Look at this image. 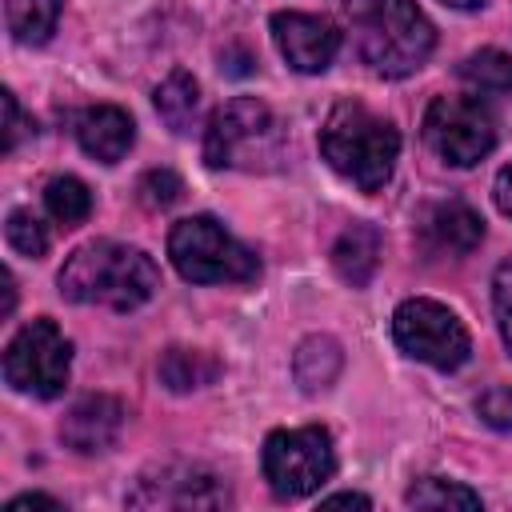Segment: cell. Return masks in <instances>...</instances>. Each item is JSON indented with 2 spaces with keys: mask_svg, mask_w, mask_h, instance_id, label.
Here are the masks:
<instances>
[{
  "mask_svg": "<svg viewBox=\"0 0 512 512\" xmlns=\"http://www.w3.org/2000/svg\"><path fill=\"white\" fill-rule=\"evenodd\" d=\"M484 240V220L464 200H440L420 212V244L432 256H468Z\"/></svg>",
  "mask_w": 512,
  "mask_h": 512,
  "instance_id": "obj_13",
  "label": "cell"
},
{
  "mask_svg": "<svg viewBox=\"0 0 512 512\" xmlns=\"http://www.w3.org/2000/svg\"><path fill=\"white\" fill-rule=\"evenodd\" d=\"M424 144L456 168L480 164L496 144V124L480 108V100L464 96H436L424 112Z\"/></svg>",
  "mask_w": 512,
  "mask_h": 512,
  "instance_id": "obj_9",
  "label": "cell"
},
{
  "mask_svg": "<svg viewBox=\"0 0 512 512\" xmlns=\"http://www.w3.org/2000/svg\"><path fill=\"white\" fill-rule=\"evenodd\" d=\"M140 200L148 204V208H168V204H176L180 200V192H184V184H180V176L172 172V168H152V172H144L140 176Z\"/></svg>",
  "mask_w": 512,
  "mask_h": 512,
  "instance_id": "obj_24",
  "label": "cell"
},
{
  "mask_svg": "<svg viewBox=\"0 0 512 512\" xmlns=\"http://www.w3.org/2000/svg\"><path fill=\"white\" fill-rule=\"evenodd\" d=\"M124 404L116 400V396H104V392H96V396H84V400H76L68 412H64V420H60V440L72 448V452H80V456H92V452H108L112 444H116V436H120V428H124Z\"/></svg>",
  "mask_w": 512,
  "mask_h": 512,
  "instance_id": "obj_12",
  "label": "cell"
},
{
  "mask_svg": "<svg viewBox=\"0 0 512 512\" xmlns=\"http://www.w3.org/2000/svg\"><path fill=\"white\" fill-rule=\"evenodd\" d=\"M404 500H408L412 508H468V512L480 508V496H476L472 488H464V484H456V480H444V476H424V480H416Z\"/></svg>",
  "mask_w": 512,
  "mask_h": 512,
  "instance_id": "obj_22",
  "label": "cell"
},
{
  "mask_svg": "<svg viewBox=\"0 0 512 512\" xmlns=\"http://www.w3.org/2000/svg\"><path fill=\"white\" fill-rule=\"evenodd\" d=\"M320 504L324 508H368V496H360V492H336V496H324Z\"/></svg>",
  "mask_w": 512,
  "mask_h": 512,
  "instance_id": "obj_30",
  "label": "cell"
},
{
  "mask_svg": "<svg viewBox=\"0 0 512 512\" xmlns=\"http://www.w3.org/2000/svg\"><path fill=\"white\" fill-rule=\"evenodd\" d=\"M16 308V284H12V272H4V316Z\"/></svg>",
  "mask_w": 512,
  "mask_h": 512,
  "instance_id": "obj_31",
  "label": "cell"
},
{
  "mask_svg": "<svg viewBox=\"0 0 512 512\" xmlns=\"http://www.w3.org/2000/svg\"><path fill=\"white\" fill-rule=\"evenodd\" d=\"M0 104H4V140H0V148L12 152L20 144V136L28 132V120H24V112H20V104H16L12 92H0Z\"/></svg>",
  "mask_w": 512,
  "mask_h": 512,
  "instance_id": "obj_27",
  "label": "cell"
},
{
  "mask_svg": "<svg viewBox=\"0 0 512 512\" xmlns=\"http://www.w3.org/2000/svg\"><path fill=\"white\" fill-rule=\"evenodd\" d=\"M168 256L192 284H248L260 272V260L212 216L180 220L168 232Z\"/></svg>",
  "mask_w": 512,
  "mask_h": 512,
  "instance_id": "obj_5",
  "label": "cell"
},
{
  "mask_svg": "<svg viewBox=\"0 0 512 512\" xmlns=\"http://www.w3.org/2000/svg\"><path fill=\"white\" fill-rule=\"evenodd\" d=\"M160 288V272L148 252L116 240H92L76 248L60 268V296L72 304H100L132 312Z\"/></svg>",
  "mask_w": 512,
  "mask_h": 512,
  "instance_id": "obj_1",
  "label": "cell"
},
{
  "mask_svg": "<svg viewBox=\"0 0 512 512\" xmlns=\"http://www.w3.org/2000/svg\"><path fill=\"white\" fill-rule=\"evenodd\" d=\"M476 412L488 428L496 432H512V388H488L480 400H476Z\"/></svg>",
  "mask_w": 512,
  "mask_h": 512,
  "instance_id": "obj_26",
  "label": "cell"
},
{
  "mask_svg": "<svg viewBox=\"0 0 512 512\" xmlns=\"http://www.w3.org/2000/svg\"><path fill=\"white\" fill-rule=\"evenodd\" d=\"M132 508H224L228 504V488L216 472L200 468V464H160L152 472H144L136 480V488L128 492Z\"/></svg>",
  "mask_w": 512,
  "mask_h": 512,
  "instance_id": "obj_10",
  "label": "cell"
},
{
  "mask_svg": "<svg viewBox=\"0 0 512 512\" xmlns=\"http://www.w3.org/2000/svg\"><path fill=\"white\" fill-rule=\"evenodd\" d=\"M492 308H496V324H500L504 348L512 356V256L500 260V268L492 276Z\"/></svg>",
  "mask_w": 512,
  "mask_h": 512,
  "instance_id": "obj_25",
  "label": "cell"
},
{
  "mask_svg": "<svg viewBox=\"0 0 512 512\" xmlns=\"http://www.w3.org/2000/svg\"><path fill=\"white\" fill-rule=\"evenodd\" d=\"M28 508H52V512H60V500H52V496H40V492H28V496H16V500H8V512H28Z\"/></svg>",
  "mask_w": 512,
  "mask_h": 512,
  "instance_id": "obj_29",
  "label": "cell"
},
{
  "mask_svg": "<svg viewBox=\"0 0 512 512\" xmlns=\"http://www.w3.org/2000/svg\"><path fill=\"white\" fill-rule=\"evenodd\" d=\"M152 104H156L160 120H164L172 132H180V136H184V132H192V124H196L200 88H196V80H192L188 72H172V76L156 88Z\"/></svg>",
  "mask_w": 512,
  "mask_h": 512,
  "instance_id": "obj_19",
  "label": "cell"
},
{
  "mask_svg": "<svg viewBox=\"0 0 512 512\" xmlns=\"http://www.w3.org/2000/svg\"><path fill=\"white\" fill-rule=\"evenodd\" d=\"M380 252H384V236L372 224H352L332 244V268L344 284L364 288L380 268Z\"/></svg>",
  "mask_w": 512,
  "mask_h": 512,
  "instance_id": "obj_15",
  "label": "cell"
},
{
  "mask_svg": "<svg viewBox=\"0 0 512 512\" xmlns=\"http://www.w3.org/2000/svg\"><path fill=\"white\" fill-rule=\"evenodd\" d=\"M220 376V360L212 352H200V348H168L160 356V380L164 388L172 392H192V388H204Z\"/></svg>",
  "mask_w": 512,
  "mask_h": 512,
  "instance_id": "obj_18",
  "label": "cell"
},
{
  "mask_svg": "<svg viewBox=\"0 0 512 512\" xmlns=\"http://www.w3.org/2000/svg\"><path fill=\"white\" fill-rule=\"evenodd\" d=\"M44 204H48V212H52L64 228H76V224H84L88 212H92V192H88L76 176H52L48 188H44Z\"/></svg>",
  "mask_w": 512,
  "mask_h": 512,
  "instance_id": "obj_21",
  "label": "cell"
},
{
  "mask_svg": "<svg viewBox=\"0 0 512 512\" xmlns=\"http://www.w3.org/2000/svg\"><path fill=\"white\" fill-rule=\"evenodd\" d=\"M64 0H8V32L20 44H44L56 32Z\"/></svg>",
  "mask_w": 512,
  "mask_h": 512,
  "instance_id": "obj_20",
  "label": "cell"
},
{
  "mask_svg": "<svg viewBox=\"0 0 512 512\" xmlns=\"http://www.w3.org/2000/svg\"><path fill=\"white\" fill-rule=\"evenodd\" d=\"M444 4H452V8H480V4H488V0H444Z\"/></svg>",
  "mask_w": 512,
  "mask_h": 512,
  "instance_id": "obj_32",
  "label": "cell"
},
{
  "mask_svg": "<svg viewBox=\"0 0 512 512\" xmlns=\"http://www.w3.org/2000/svg\"><path fill=\"white\" fill-rule=\"evenodd\" d=\"M392 336H396L404 356L424 360L440 372H452L472 356L468 328L456 320V312L436 304V300H424V296L404 300L392 312Z\"/></svg>",
  "mask_w": 512,
  "mask_h": 512,
  "instance_id": "obj_8",
  "label": "cell"
},
{
  "mask_svg": "<svg viewBox=\"0 0 512 512\" xmlns=\"http://www.w3.org/2000/svg\"><path fill=\"white\" fill-rule=\"evenodd\" d=\"M272 40L296 72H324L340 48L336 24L324 16H308V12H276Z\"/></svg>",
  "mask_w": 512,
  "mask_h": 512,
  "instance_id": "obj_11",
  "label": "cell"
},
{
  "mask_svg": "<svg viewBox=\"0 0 512 512\" xmlns=\"http://www.w3.org/2000/svg\"><path fill=\"white\" fill-rule=\"evenodd\" d=\"M284 152V132L272 108L256 96H236L220 104L204 132V160L212 168L268 172Z\"/></svg>",
  "mask_w": 512,
  "mask_h": 512,
  "instance_id": "obj_4",
  "label": "cell"
},
{
  "mask_svg": "<svg viewBox=\"0 0 512 512\" xmlns=\"http://www.w3.org/2000/svg\"><path fill=\"white\" fill-rule=\"evenodd\" d=\"M4 236H8V244H12L20 256H44V252H48V228H44L40 216L28 212V208L8 212Z\"/></svg>",
  "mask_w": 512,
  "mask_h": 512,
  "instance_id": "obj_23",
  "label": "cell"
},
{
  "mask_svg": "<svg viewBox=\"0 0 512 512\" xmlns=\"http://www.w3.org/2000/svg\"><path fill=\"white\" fill-rule=\"evenodd\" d=\"M264 480L280 500H300L316 492L336 472L332 436L320 424L308 428H280L264 440Z\"/></svg>",
  "mask_w": 512,
  "mask_h": 512,
  "instance_id": "obj_6",
  "label": "cell"
},
{
  "mask_svg": "<svg viewBox=\"0 0 512 512\" xmlns=\"http://www.w3.org/2000/svg\"><path fill=\"white\" fill-rule=\"evenodd\" d=\"M456 72H460L464 88H468L472 96H480V100H500V96L512 92V56L500 52V48H480V52H472Z\"/></svg>",
  "mask_w": 512,
  "mask_h": 512,
  "instance_id": "obj_17",
  "label": "cell"
},
{
  "mask_svg": "<svg viewBox=\"0 0 512 512\" xmlns=\"http://www.w3.org/2000/svg\"><path fill=\"white\" fill-rule=\"evenodd\" d=\"M496 208L504 212V216H512V164H504L500 168V176H496Z\"/></svg>",
  "mask_w": 512,
  "mask_h": 512,
  "instance_id": "obj_28",
  "label": "cell"
},
{
  "mask_svg": "<svg viewBox=\"0 0 512 512\" xmlns=\"http://www.w3.org/2000/svg\"><path fill=\"white\" fill-rule=\"evenodd\" d=\"M320 156L360 192H380L400 156V132L360 100H340L320 128Z\"/></svg>",
  "mask_w": 512,
  "mask_h": 512,
  "instance_id": "obj_3",
  "label": "cell"
},
{
  "mask_svg": "<svg viewBox=\"0 0 512 512\" xmlns=\"http://www.w3.org/2000/svg\"><path fill=\"white\" fill-rule=\"evenodd\" d=\"M132 136H136L132 116H128L124 108H116V104L84 108L80 120H76V140H80V148H84L92 160H100V164L124 160L128 148H132Z\"/></svg>",
  "mask_w": 512,
  "mask_h": 512,
  "instance_id": "obj_14",
  "label": "cell"
},
{
  "mask_svg": "<svg viewBox=\"0 0 512 512\" xmlns=\"http://www.w3.org/2000/svg\"><path fill=\"white\" fill-rule=\"evenodd\" d=\"M344 16L360 60L376 76H408L436 48V28L416 0H344Z\"/></svg>",
  "mask_w": 512,
  "mask_h": 512,
  "instance_id": "obj_2",
  "label": "cell"
},
{
  "mask_svg": "<svg viewBox=\"0 0 512 512\" xmlns=\"http://www.w3.org/2000/svg\"><path fill=\"white\" fill-rule=\"evenodd\" d=\"M68 372H72V344L60 336L52 320L24 324L4 348V380L12 392L52 400L64 392Z\"/></svg>",
  "mask_w": 512,
  "mask_h": 512,
  "instance_id": "obj_7",
  "label": "cell"
},
{
  "mask_svg": "<svg viewBox=\"0 0 512 512\" xmlns=\"http://www.w3.org/2000/svg\"><path fill=\"white\" fill-rule=\"evenodd\" d=\"M340 364H344V352L332 336H308L292 356V372H296V384L304 392L332 388L336 376H340Z\"/></svg>",
  "mask_w": 512,
  "mask_h": 512,
  "instance_id": "obj_16",
  "label": "cell"
}]
</instances>
